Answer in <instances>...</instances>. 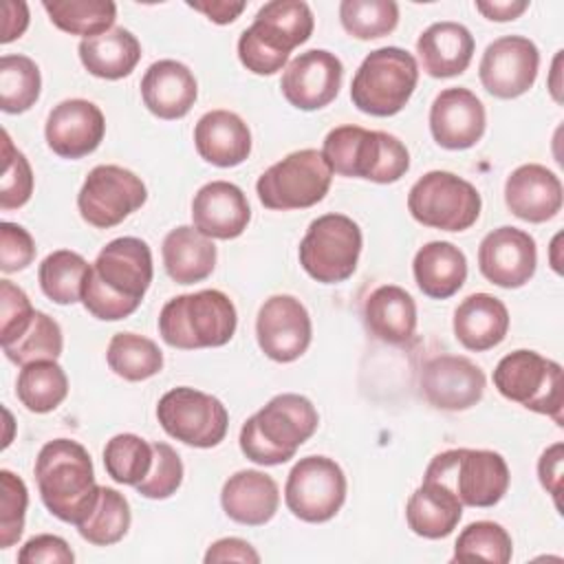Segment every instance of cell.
<instances>
[{"mask_svg": "<svg viewBox=\"0 0 564 564\" xmlns=\"http://www.w3.org/2000/svg\"><path fill=\"white\" fill-rule=\"evenodd\" d=\"M423 70L432 77H454L467 70L474 55V35L458 22H434L416 40Z\"/></svg>", "mask_w": 564, "mask_h": 564, "instance_id": "cell-28", "label": "cell"}, {"mask_svg": "<svg viewBox=\"0 0 564 564\" xmlns=\"http://www.w3.org/2000/svg\"><path fill=\"white\" fill-rule=\"evenodd\" d=\"M478 189L445 170L423 174L408 194V209L412 218L425 227L443 231H465L480 216Z\"/></svg>", "mask_w": 564, "mask_h": 564, "instance_id": "cell-11", "label": "cell"}, {"mask_svg": "<svg viewBox=\"0 0 564 564\" xmlns=\"http://www.w3.org/2000/svg\"><path fill=\"white\" fill-rule=\"evenodd\" d=\"M35 308L29 295L11 280H0V341L2 346L15 341L33 322Z\"/></svg>", "mask_w": 564, "mask_h": 564, "instance_id": "cell-48", "label": "cell"}, {"mask_svg": "<svg viewBox=\"0 0 564 564\" xmlns=\"http://www.w3.org/2000/svg\"><path fill=\"white\" fill-rule=\"evenodd\" d=\"M15 394L29 412L46 414L66 399L68 377L55 359L31 361L18 375Z\"/></svg>", "mask_w": 564, "mask_h": 564, "instance_id": "cell-35", "label": "cell"}, {"mask_svg": "<svg viewBox=\"0 0 564 564\" xmlns=\"http://www.w3.org/2000/svg\"><path fill=\"white\" fill-rule=\"evenodd\" d=\"M487 126L482 101L467 88L454 86L436 95L430 108V132L445 150H467L476 145Z\"/></svg>", "mask_w": 564, "mask_h": 564, "instance_id": "cell-22", "label": "cell"}, {"mask_svg": "<svg viewBox=\"0 0 564 564\" xmlns=\"http://www.w3.org/2000/svg\"><path fill=\"white\" fill-rule=\"evenodd\" d=\"M494 386L505 399L516 401L531 412L546 414L557 425H564L562 366L557 361L546 359L535 350H513L498 361Z\"/></svg>", "mask_w": 564, "mask_h": 564, "instance_id": "cell-9", "label": "cell"}, {"mask_svg": "<svg viewBox=\"0 0 564 564\" xmlns=\"http://www.w3.org/2000/svg\"><path fill=\"white\" fill-rule=\"evenodd\" d=\"M476 9L487 20L509 22V20L520 18L529 9V2L527 0H478Z\"/></svg>", "mask_w": 564, "mask_h": 564, "instance_id": "cell-55", "label": "cell"}, {"mask_svg": "<svg viewBox=\"0 0 564 564\" xmlns=\"http://www.w3.org/2000/svg\"><path fill=\"white\" fill-rule=\"evenodd\" d=\"M412 271L423 295L447 300L465 284L467 258L456 245L432 240L416 251Z\"/></svg>", "mask_w": 564, "mask_h": 564, "instance_id": "cell-31", "label": "cell"}, {"mask_svg": "<svg viewBox=\"0 0 564 564\" xmlns=\"http://www.w3.org/2000/svg\"><path fill=\"white\" fill-rule=\"evenodd\" d=\"M205 562L207 564H214V562H245V564L251 562V564H258L260 555H258V551L247 540L223 538V540H216L207 549Z\"/></svg>", "mask_w": 564, "mask_h": 564, "instance_id": "cell-52", "label": "cell"}, {"mask_svg": "<svg viewBox=\"0 0 564 564\" xmlns=\"http://www.w3.org/2000/svg\"><path fill=\"white\" fill-rule=\"evenodd\" d=\"M509 330L507 306L489 295H467L454 311V335L467 350H489L498 346Z\"/></svg>", "mask_w": 564, "mask_h": 564, "instance_id": "cell-29", "label": "cell"}, {"mask_svg": "<svg viewBox=\"0 0 564 564\" xmlns=\"http://www.w3.org/2000/svg\"><path fill=\"white\" fill-rule=\"evenodd\" d=\"M163 267L176 284L203 282L216 267V245L189 225L174 227L163 238Z\"/></svg>", "mask_w": 564, "mask_h": 564, "instance_id": "cell-33", "label": "cell"}, {"mask_svg": "<svg viewBox=\"0 0 564 564\" xmlns=\"http://www.w3.org/2000/svg\"><path fill=\"white\" fill-rule=\"evenodd\" d=\"M0 549L13 546L24 531L29 491L20 476L0 469Z\"/></svg>", "mask_w": 564, "mask_h": 564, "instance_id": "cell-46", "label": "cell"}, {"mask_svg": "<svg viewBox=\"0 0 564 564\" xmlns=\"http://www.w3.org/2000/svg\"><path fill=\"white\" fill-rule=\"evenodd\" d=\"M154 463L150 474L137 485V491L150 500H165L183 482V463L176 449L167 443H152Z\"/></svg>", "mask_w": 564, "mask_h": 564, "instance_id": "cell-47", "label": "cell"}, {"mask_svg": "<svg viewBox=\"0 0 564 564\" xmlns=\"http://www.w3.org/2000/svg\"><path fill=\"white\" fill-rule=\"evenodd\" d=\"M156 419L172 438L200 449L218 445L229 425V414L223 401L189 386H178L165 392L159 399Z\"/></svg>", "mask_w": 564, "mask_h": 564, "instance_id": "cell-13", "label": "cell"}, {"mask_svg": "<svg viewBox=\"0 0 564 564\" xmlns=\"http://www.w3.org/2000/svg\"><path fill=\"white\" fill-rule=\"evenodd\" d=\"M538 68V46L524 35H505L485 48L478 75L489 95L498 99H516L535 84Z\"/></svg>", "mask_w": 564, "mask_h": 564, "instance_id": "cell-16", "label": "cell"}, {"mask_svg": "<svg viewBox=\"0 0 564 564\" xmlns=\"http://www.w3.org/2000/svg\"><path fill=\"white\" fill-rule=\"evenodd\" d=\"M463 518V502L458 496L436 482V480H425L421 482L419 489L408 498L405 505V520L408 527L427 540H438L447 538L460 522Z\"/></svg>", "mask_w": 564, "mask_h": 564, "instance_id": "cell-30", "label": "cell"}, {"mask_svg": "<svg viewBox=\"0 0 564 564\" xmlns=\"http://www.w3.org/2000/svg\"><path fill=\"white\" fill-rule=\"evenodd\" d=\"M106 134V119L99 106L88 99H64L46 117L44 137L62 159H82L99 148Z\"/></svg>", "mask_w": 564, "mask_h": 564, "instance_id": "cell-21", "label": "cell"}, {"mask_svg": "<svg viewBox=\"0 0 564 564\" xmlns=\"http://www.w3.org/2000/svg\"><path fill=\"white\" fill-rule=\"evenodd\" d=\"M62 348L64 339L59 324L42 311H35L31 326L15 341L2 346L7 359L18 366H26L40 359H57Z\"/></svg>", "mask_w": 564, "mask_h": 564, "instance_id": "cell-44", "label": "cell"}, {"mask_svg": "<svg viewBox=\"0 0 564 564\" xmlns=\"http://www.w3.org/2000/svg\"><path fill=\"white\" fill-rule=\"evenodd\" d=\"M35 258V242L31 234L15 225V223H2L0 225V269L4 273L22 271L26 269Z\"/></svg>", "mask_w": 564, "mask_h": 564, "instance_id": "cell-49", "label": "cell"}, {"mask_svg": "<svg viewBox=\"0 0 564 564\" xmlns=\"http://www.w3.org/2000/svg\"><path fill=\"white\" fill-rule=\"evenodd\" d=\"M346 500L344 469L328 456H304L289 471L284 502L304 522H326Z\"/></svg>", "mask_w": 564, "mask_h": 564, "instance_id": "cell-14", "label": "cell"}, {"mask_svg": "<svg viewBox=\"0 0 564 564\" xmlns=\"http://www.w3.org/2000/svg\"><path fill=\"white\" fill-rule=\"evenodd\" d=\"M421 390L434 408L458 412L482 399L485 375L467 357L438 355L423 366Z\"/></svg>", "mask_w": 564, "mask_h": 564, "instance_id": "cell-20", "label": "cell"}, {"mask_svg": "<svg viewBox=\"0 0 564 564\" xmlns=\"http://www.w3.org/2000/svg\"><path fill=\"white\" fill-rule=\"evenodd\" d=\"M361 242V229L352 218L324 214L308 225L300 242V264L322 284L344 282L357 269Z\"/></svg>", "mask_w": 564, "mask_h": 564, "instance_id": "cell-12", "label": "cell"}, {"mask_svg": "<svg viewBox=\"0 0 564 564\" xmlns=\"http://www.w3.org/2000/svg\"><path fill=\"white\" fill-rule=\"evenodd\" d=\"M194 145L207 163L234 167L251 154V132L236 112L209 110L194 126Z\"/></svg>", "mask_w": 564, "mask_h": 564, "instance_id": "cell-27", "label": "cell"}, {"mask_svg": "<svg viewBox=\"0 0 564 564\" xmlns=\"http://www.w3.org/2000/svg\"><path fill=\"white\" fill-rule=\"evenodd\" d=\"M152 275V251L148 242L134 236L115 238L93 262L84 282L82 304L97 319H123L139 308Z\"/></svg>", "mask_w": 564, "mask_h": 564, "instance_id": "cell-1", "label": "cell"}, {"mask_svg": "<svg viewBox=\"0 0 564 564\" xmlns=\"http://www.w3.org/2000/svg\"><path fill=\"white\" fill-rule=\"evenodd\" d=\"M132 522L130 505L123 494L112 487H101L90 516L77 524L79 535L95 546H110L119 542Z\"/></svg>", "mask_w": 564, "mask_h": 564, "instance_id": "cell-39", "label": "cell"}, {"mask_svg": "<svg viewBox=\"0 0 564 564\" xmlns=\"http://www.w3.org/2000/svg\"><path fill=\"white\" fill-rule=\"evenodd\" d=\"M77 51L84 68L101 79L128 77L141 59L139 40L123 26L82 40Z\"/></svg>", "mask_w": 564, "mask_h": 564, "instance_id": "cell-34", "label": "cell"}, {"mask_svg": "<svg viewBox=\"0 0 564 564\" xmlns=\"http://www.w3.org/2000/svg\"><path fill=\"white\" fill-rule=\"evenodd\" d=\"M341 79L344 66L339 57L324 48H311L286 64L280 88L297 110H319L337 97Z\"/></svg>", "mask_w": 564, "mask_h": 564, "instance_id": "cell-18", "label": "cell"}, {"mask_svg": "<svg viewBox=\"0 0 564 564\" xmlns=\"http://www.w3.org/2000/svg\"><path fill=\"white\" fill-rule=\"evenodd\" d=\"M42 7L57 29L84 40L110 31L117 18V4L110 0H44Z\"/></svg>", "mask_w": 564, "mask_h": 564, "instance_id": "cell-36", "label": "cell"}, {"mask_svg": "<svg viewBox=\"0 0 564 564\" xmlns=\"http://www.w3.org/2000/svg\"><path fill=\"white\" fill-rule=\"evenodd\" d=\"M330 178L333 170L324 154L306 148L286 154L264 170L256 183V192L267 209H304L317 205L328 194Z\"/></svg>", "mask_w": 564, "mask_h": 564, "instance_id": "cell-10", "label": "cell"}, {"mask_svg": "<svg viewBox=\"0 0 564 564\" xmlns=\"http://www.w3.org/2000/svg\"><path fill=\"white\" fill-rule=\"evenodd\" d=\"M538 264V249L533 236L518 227H498L489 231L478 247V269L496 286H524Z\"/></svg>", "mask_w": 564, "mask_h": 564, "instance_id": "cell-19", "label": "cell"}, {"mask_svg": "<svg viewBox=\"0 0 564 564\" xmlns=\"http://www.w3.org/2000/svg\"><path fill=\"white\" fill-rule=\"evenodd\" d=\"M256 337L269 359L278 364L295 361L311 344V315L297 297L271 295L258 311Z\"/></svg>", "mask_w": 564, "mask_h": 564, "instance_id": "cell-17", "label": "cell"}, {"mask_svg": "<svg viewBox=\"0 0 564 564\" xmlns=\"http://www.w3.org/2000/svg\"><path fill=\"white\" fill-rule=\"evenodd\" d=\"M90 267L93 264H88L79 253L70 249H57L42 260L37 280L44 295L55 304H75L82 300Z\"/></svg>", "mask_w": 564, "mask_h": 564, "instance_id": "cell-37", "label": "cell"}, {"mask_svg": "<svg viewBox=\"0 0 564 564\" xmlns=\"http://www.w3.org/2000/svg\"><path fill=\"white\" fill-rule=\"evenodd\" d=\"M187 7H192L194 11L205 13L216 24H229L245 11L247 4L245 2H231V0H207V2H192L189 0Z\"/></svg>", "mask_w": 564, "mask_h": 564, "instance_id": "cell-54", "label": "cell"}, {"mask_svg": "<svg viewBox=\"0 0 564 564\" xmlns=\"http://www.w3.org/2000/svg\"><path fill=\"white\" fill-rule=\"evenodd\" d=\"M416 82L414 55L399 46H383L370 51L359 64L350 84V99L366 115L392 117L410 101Z\"/></svg>", "mask_w": 564, "mask_h": 564, "instance_id": "cell-7", "label": "cell"}, {"mask_svg": "<svg viewBox=\"0 0 564 564\" xmlns=\"http://www.w3.org/2000/svg\"><path fill=\"white\" fill-rule=\"evenodd\" d=\"M562 183L540 163L516 167L505 183V203L513 216L527 223H546L562 209Z\"/></svg>", "mask_w": 564, "mask_h": 564, "instance_id": "cell-24", "label": "cell"}, {"mask_svg": "<svg viewBox=\"0 0 564 564\" xmlns=\"http://www.w3.org/2000/svg\"><path fill=\"white\" fill-rule=\"evenodd\" d=\"M423 478L449 487L467 507H494L505 498L511 476L498 452L463 447L436 454Z\"/></svg>", "mask_w": 564, "mask_h": 564, "instance_id": "cell-8", "label": "cell"}, {"mask_svg": "<svg viewBox=\"0 0 564 564\" xmlns=\"http://www.w3.org/2000/svg\"><path fill=\"white\" fill-rule=\"evenodd\" d=\"M251 220L245 192L229 181L205 183L192 200L194 229L207 238H238Z\"/></svg>", "mask_w": 564, "mask_h": 564, "instance_id": "cell-23", "label": "cell"}, {"mask_svg": "<svg viewBox=\"0 0 564 564\" xmlns=\"http://www.w3.org/2000/svg\"><path fill=\"white\" fill-rule=\"evenodd\" d=\"M364 319L368 330L381 341L405 344L416 330V304L405 289L383 284L366 297Z\"/></svg>", "mask_w": 564, "mask_h": 564, "instance_id": "cell-32", "label": "cell"}, {"mask_svg": "<svg viewBox=\"0 0 564 564\" xmlns=\"http://www.w3.org/2000/svg\"><path fill=\"white\" fill-rule=\"evenodd\" d=\"M154 447L137 434H117L104 447V467L115 482L139 485L152 469Z\"/></svg>", "mask_w": 564, "mask_h": 564, "instance_id": "cell-40", "label": "cell"}, {"mask_svg": "<svg viewBox=\"0 0 564 564\" xmlns=\"http://www.w3.org/2000/svg\"><path fill=\"white\" fill-rule=\"evenodd\" d=\"M339 20L348 35L377 40L392 33L399 24V4L392 0H344Z\"/></svg>", "mask_w": 564, "mask_h": 564, "instance_id": "cell-43", "label": "cell"}, {"mask_svg": "<svg viewBox=\"0 0 564 564\" xmlns=\"http://www.w3.org/2000/svg\"><path fill=\"white\" fill-rule=\"evenodd\" d=\"M313 11L302 0H271L260 7L253 24L238 37V57L256 75H273L289 62V53L313 33Z\"/></svg>", "mask_w": 564, "mask_h": 564, "instance_id": "cell-4", "label": "cell"}, {"mask_svg": "<svg viewBox=\"0 0 564 564\" xmlns=\"http://www.w3.org/2000/svg\"><path fill=\"white\" fill-rule=\"evenodd\" d=\"M315 405L295 392L273 397L240 427V449L258 465H282L317 430Z\"/></svg>", "mask_w": 564, "mask_h": 564, "instance_id": "cell-3", "label": "cell"}, {"mask_svg": "<svg viewBox=\"0 0 564 564\" xmlns=\"http://www.w3.org/2000/svg\"><path fill=\"white\" fill-rule=\"evenodd\" d=\"M560 66H562V51H557L555 59H553V70H551V82H549V88H551V95L557 104H562V82H560Z\"/></svg>", "mask_w": 564, "mask_h": 564, "instance_id": "cell-56", "label": "cell"}, {"mask_svg": "<svg viewBox=\"0 0 564 564\" xmlns=\"http://www.w3.org/2000/svg\"><path fill=\"white\" fill-rule=\"evenodd\" d=\"M220 505L234 522L260 527L275 516L280 489L269 474L258 469H240L225 480Z\"/></svg>", "mask_w": 564, "mask_h": 564, "instance_id": "cell-26", "label": "cell"}, {"mask_svg": "<svg viewBox=\"0 0 564 564\" xmlns=\"http://www.w3.org/2000/svg\"><path fill=\"white\" fill-rule=\"evenodd\" d=\"M198 95L194 73L176 59H159L150 64L141 79V97L145 108L159 119L185 117Z\"/></svg>", "mask_w": 564, "mask_h": 564, "instance_id": "cell-25", "label": "cell"}, {"mask_svg": "<svg viewBox=\"0 0 564 564\" xmlns=\"http://www.w3.org/2000/svg\"><path fill=\"white\" fill-rule=\"evenodd\" d=\"M33 194V172L26 156L13 145L7 130H2V176H0V207L4 212L29 203Z\"/></svg>", "mask_w": 564, "mask_h": 564, "instance_id": "cell-45", "label": "cell"}, {"mask_svg": "<svg viewBox=\"0 0 564 564\" xmlns=\"http://www.w3.org/2000/svg\"><path fill=\"white\" fill-rule=\"evenodd\" d=\"M234 302L216 289L176 295L159 313L161 339L181 350L225 346L236 333Z\"/></svg>", "mask_w": 564, "mask_h": 564, "instance_id": "cell-6", "label": "cell"}, {"mask_svg": "<svg viewBox=\"0 0 564 564\" xmlns=\"http://www.w3.org/2000/svg\"><path fill=\"white\" fill-rule=\"evenodd\" d=\"M513 555V542L505 527L491 520H478L467 524L454 544V562L485 560L494 564H507Z\"/></svg>", "mask_w": 564, "mask_h": 564, "instance_id": "cell-42", "label": "cell"}, {"mask_svg": "<svg viewBox=\"0 0 564 564\" xmlns=\"http://www.w3.org/2000/svg\"><path fill=\"white\" fill-rule=\"evenodd\" d=\"M20 564H73L75 553L64 538L42 533L24 542L18 553Z\"/></svg>", "mask_w": 564, "mask_h": 564, "instance_id": "cell-50", "label": "cell"}, {"mask_svg": "<svg viewBox=\"0 0 564 564\" xmlns=\"http://www.w3.org/2000/svg\"><path fill=\"white\" fill-rule=\"evenodd\" d=\"M145 198L148 189L134 172L121 165H97L77 194V209L88 225L108 229L137 212Z\"/></svg>", "mask_w": 564, "mask_h": 564, "instance_id": "cell-15", "label": "cell"}, {"mask_svg": "<svg viewBox=\"0 0 564 564\" xmlns=\"http://www.w3.org/2000/svg\"><path fill=\"white\" fill-rule=\"evenodd\" d=\"M2 44L13 42L15 37H20L26 26H29V7L22 0H7L2 4Z\"/></svg>", "mask_w": 564, "mask_h": 564, "instance_id": "cell-53", "label": "cell"}, {"mask_svg": "<svg viewBox=\"0 0 564 564\" xmlns=\"http://www.w3.org/2000/svg\"><path fill=\"white\" fill-rule=\"evenodd\" d=\"M35 480L44 507L75 527L90 516L101 489L95 480L88 449L70 438L48 441L40 449Z\"/></svg>", "mask_w": 564, "mask_h": 564, "instance_id": "cell-2", "label": "cell"}, {"mask_svg": "<svg viewBox=\"0 0 564 564\" xmlns=\"http://www.w3.org/2000/svg\"><path fill=\"white\" fill-rule=\"evenodd\" d=\"M562 460H564L562 443H553L551 447H546L538 460L540 482L551 494L557 509H560V491H562Z\"/></svg>", "mask_w": 564, "mask_h": 564, "instance_id": "cell-51", "label": "cell"}, {"mask_svg": "<svg viewBox=\"0 0 564 564\" xmlns=\"http://www.w3.org/2000/svg\"><path fill=\"white\" fill-rule=\"evenodd\" d=\"M42 88L37 64L26 55H2L0 59V108L9 115L29 110Z\"/></svg>", "mask_w": 564, "mask_h": 564, "instance_id": "cell-41", "label": "cell"}, {"mask_svg": "<svg viewBox=\"0 0 564 564\" xmlns=\"http://www.w3.org/2000/svg\"><path fill=\"white\" fill-rule=\"evenodd\" d=\"M106 359L110 370L126 381H143L161 372L163 352L161 348L137 333H117L112 335Z\"/></svg>", "mask_w": 564, "mask_h": 564, "instance_id": "cell-38", "label": "cell"}, {"mask_svg": "<svg viewBox=\"0 0 564 564\" xmlns=\"http://www.w3.org/2000/svg\"><path fill=\"white\" fill-rule=\"evenodd\" d=\"M322 154L335 174L372 183H394L410 170V152L394 134L361 126L333 128Z\"/></svg>", "mask_w": 564, "mask_h": 564, "instance_id": "cell-5", "label": "cell"}]
</instances>
